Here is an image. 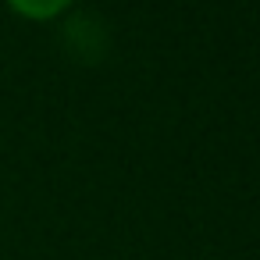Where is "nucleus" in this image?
<instances>
[{
	"label": "nucleus",
	"mask_w": 260,
	"mask_h": 260,
	"mask_svg": "<svg viewBox=\"0 0 260 260\" xmlns=\"http://www.w3.org/2000/svg\"><path fill=\"white\" fill-rule=\"evenodd\" d=\"M8 4L25 18H54L72 4V0H8Z\"/></svg>",
	"instance_id": "2"
},
{
	"label": "nucleus",
	"mask_w": 260,
	"mask_h": 260,
	"mask_svg": "<svg viewBox=\"0 0 260 260\" xmlns=\"http://www.w3.org/2000/svg\"><path fill=\"white\" fill-rule=\"evenodd\" d=\"M64 43L75 57L82 61H100L107 50V29L93 15H75L64 22Z\"/></svg>",
	"instance_id": "1"
}]
</instances>
